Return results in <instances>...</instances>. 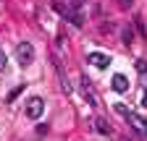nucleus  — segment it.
Wrapping results in <instances>:
<instances>
[{
	"instance_id": "f257e3e1",
	"label": "nucleus",
	"mask_w": 147,
	"mask_h": 141,
	"mask_svg": "<svg viewBox=\"0 0 147 141\" xmlns=\"http://www.w3.org/2000/svg\"><path fill=\"white\" fill-rule=\"evenodd\" d=\"M16 60H18V65H32V60H34V47H32V42H21L16 47Z\"/></svg>"
},
{
	"instance_id": "f03ea898",
	"label": "nucleus",
	"mask_w": 147,
	"mask_h": 141,
	"mask_svg": "<svg viewBox=\"0 0 147 141\" xmlns=\"http://www.w3.org/2000/svg\"><path fill=\"white\" fill-rule=\"evenodd\" d=\"M42 110H45V99L42 97H32L26 102V118L29 120H37V118L42 115Z\"/></svg>"
},
{
	"instance_id": "7ed1b4c3",
	"label": "nucleus",
	"mask_w": 147,
	"mask_h": 141,
	"mask_svg": "<svg viewBox=\"0 0 147 141\" xmlns=\"http://www.w3.org/2000/svg\"><path fill=\"white\" fill-rule=\"evenodd\" d=\"M87 63L95 65V68H108L110 65V58L105 55V52H89V55H87Z\"/></svg>"
},
{
	"instance_id": "20e7f679",
	"label": "nucleus",
	"mask_w": 147,
	"mask_h": 141,
	"mask_svg": "<svg viewBox=\"0 0 147 141\" xmlns=\"http://www.w3.org/2000/svg\"><path fill=\"white\" fill-rule=\"evenodd\" d=\"M110 86H113V92H118V94H123V92H129V78L123 76V73H116L113 78H110Z\"/></svg>"
},
{
	"instance_id": "39448f33",
	"label": "nucleus",
	"mask_w": 147,
	"mask_h": 141,
	"mask_svg": "<svg viewBox=\"0 0 147 141\" xmlns=\"http://www.w3.org/2000/svg\"><path fill=\"white\" fill-rule=\"evenodd\" d=\"M126 120L131 123V128H134V131H139V133H147V123H144V118H142V115L129 112V118H126Z\"/></svg>"
},
{
	"instance_id": "423d86ee",
	"label": "nucleus",
	"mask_w": 147,
	"mask_h": 141,
	"mask_svg": "<svg viewBox=\"0 0 147 141\" xmlns=\"http://www.w3.org/2000/svg\"><path fill=\"white\" fill-rule=\"evenodd\" d=\"M82 89H84V97H87V102H89V104H97V99H95V92L89 89V84H87V78L82 81Z\"/></svg>"
},
{
	"instance_id": "0eeeda50",
	"label": "nucleus",
	"mask_w": 147,
	"mask_h": 141,
	"mask_svg": "<svg viewBox=\"0 0 147 141\" xmlns=\"http://www.w3.org/2000/svg\"><path fill=\"white\" fill-rule=\"evenodd\" d=\"M134 65H137V70H139V73H147V60H144V58H139Z\"/></svg>"
},
{
	"instance_id": "6e6552de",
	"label": "nucleus",
	"mask_w": 147,
	"mask_h": 141,
	"mask_svg": "<svg viewBox=\"0 0 147 141\" xmlns=\"http://www.w3.org/2000/svg\"><path fill=\"white\" fill-rule=\"evenodd\" d=\"M21 92H24V86H18V89H13V92L8 94V99H5V102H13V99H16L18 94H21Z\"/></svg>"
},
{
	"instance_id": "1a4fd4ad",
	"label": "nucleus",
	"mask_w": 147,
	"mask_h": 141,
	"mask_svg": "<svg viewBox=\"0 0 147 141\" xmlns=\"http://www.w3.org/2000/svg\"><path fill=\"white\" fill-rule=\"evenodd\" d=\"M131 39H134V34H131V29H123V42H126V45H131Z\"/></svg>"
},
{
	"instance_id": "9d476101",
	"label": "nucleus",
	"mask_w": 147,
	"mask_h": 141,
	"mask_svg": "<svg viewBox=\"0 0 147 141\" xmlns=\"http://www.w3.org/2000/svg\"><path fill=\"white\" fill-rule=\"evenodd\" d=\"M116 112H121V115L129 118V107H123V104H116Z\"/></svg>"
},
{
	"instance_id": "9b49d317",
	"label": "nucleus",
	"mask_w": 147,
	"mask_h": 141,
	"mask_svg": "<svg viewBox=\"0 0 147 141\" xmlns=\"http://www.w3.org/2000/svg\"><path fill=\"white\" fill-rule=\"evenodd\" d=\"M97 128H100V131H102V133H110V128H108V126H105V123H102V120H100V118H97Z\"/></svg>"
},
{
	"instance_id": "f8f14e48",
	"label": "nucleus",
	"mask_w": 147,
	"mask_h": 141,
	"mask_svg": "<svg viewBox=\"0 0 147 141\" xmlns=\"http://www.w3.org/2000/svg\"><path fill=\"white\" fill-rule=\"evenodd\" d=\"M131 3H134V0H118V5H121V8H123V11H126V8H129V5H131Z\"/></svg>"
},
{
	"instance_id": "ddd939ff",
	"label": "nucleus",
	"mask_w": 147,
	"mask_h": 141,
	"mask_svg": "<svg viewBox=\"0 0 147 141\" xmlns=\"http://www.w3.org/2000/svg\"><path fill=\"white\" fill-rule=\"evenodd\" d=\"M5 68V52H0V70Z\"/></svg>"
},
{
	"instance_id": "4468645a",
	"label": "nucleus",
	"mask_w": 147,
	"mask_h": 141,
	"mask_svg": "<svg viewBox=\"0 0 147 141\" xmlns=\"http://www.w3.org/2000/svg\"><path fill=\"white\" fill-rule=\"evenodd\" d=\"M142 107H147V92L142 94Z\"/></svg>"
},
{
	"instance_id": "2eb2a0df",
	"label": "nucleus",
	"mask_w": 147,
	"mask_h": 141,
	"mask_svg": "<svg viewBox=\"0 0 147 141\" xmlns=\"http://www.w3.org/2000/svg\"><path fill=\"white\" fill-rule=\"evenodd\" d=\"M82 3H84V0H74V5H82Z\"/></svg>"
}]
</instances>
